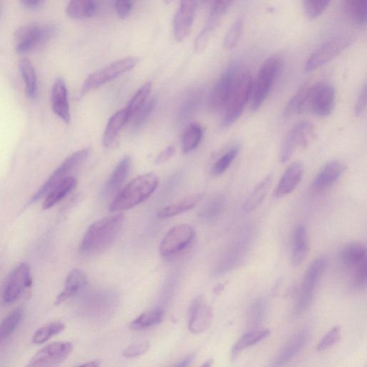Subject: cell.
I'll return each instance as SVG.
<instances>
[{
	"label": "cell",
	"mask_w": 367,
	"mask_h": 367,
	"mask_svg": "<svg viewBox=\"0 0 367 367\" xmlns=\"http://www.w3.org/2000/svg\"><path fill=\"white\" fill-rule=\"evenodd\" d=\"M131 165L132 159L129 156L119 161L106 183L103 192L106 198L112 197L119 191L128 176Z\"/></svg>",
	"instance_id": "obj_25"
},
{
	"label": "cell",
	"mask_w": 367,
	"mask_h": 367,
	"mask_svg": "<svg viewBox=\"0 0 367 367\" xmlns=\"http://www.w3.org/2000/svg\"><path fill=\"white\" fill-rule=\"evenodd\" d=\"M253 82L249 72H238L229 101L224 110L222 128H229L239 119L248 102L251 99Z\"/></svg>",
	"instance_id": "obj_3"
},
{
	"label": "cell",
	"mask_w": 367,
	"mask_h": 367,
	"mask_svg": "<svg viewBox=\"0 0 367 367\" xmlns=\"http://www.w3.org/2000/svg\"><path fill=\"white\" fill-rule=\"evenodd\" d=\"M303 172L304 167L301 162L292 164L281 178L277 189L274 191V197L282 198L292 193L301 181Z\"/></svg>",
	"instance_id": "obj_22"
},
{
	"label": "cell",
	"mask_w": 367,
	"mask_h": 367,
	"mask_svg": "<svg viewBox=\"0 0 367 367\" xmlns=\"http://www.w3.org/2000/svg\"><path fill=\"white\" fill-rule=\"evenodd\" d=\"M198 8L196 1L181 3L174 21V35L175 39L183 41L190 34Z\"/></svg>",
	"instance_id": "obj_17"
},
{
	"label": "cell",
	"mask_w": 367,
	"mask_h": 367,
	"mask_svg": "<svg viewBox=\"0 0 367 367\" xmlns=\"http://www.w3.org/2000/svg\"><path fill=\"white\" fill-rule=\"evenodd\" d=\"M156 104V99H152L147 102V104L142 108V110L134 117V127L139 128L144 125L146 121L149 117L151 113L154 109Z\"/></svg>",
	"instance_id": "obj_49"
},
{
	"label": "cell",
	"mask_w": 367,
	"mask_h": 367,
	"mask_svg": "<svg viewBox=\"0 0 367 367\" xmlns=\"http://www.w3.org/2000/svg\"><path fill=\"white\" fill-rule=\"evenodd\" d=\"M33 285L31 269L27 262L18 265L11 272L3 290V301L11 304L18 301Z\"/></svg>",
	"instance_id": "obj_10"
},
{
	"label": "cell",
	"mask_w": 367,
	"mask_h": 367,
	"mask_svg": "<svg viewBox=\"0 0 367 367\" xmlns=\"http://www.w3.org/2000/svg\"><path fill=\"white\" fill-rule=\"evenodd\" d=\"M272 181V175L270 174L257 184V186L244 203L243 211L245 213L255 211L262 203L270 189Z\"/></svg>",
	"instance_id": "obj_35"
},
{
	"label": "cell",
	"mask_w": 367,
	"mask_h": 367,
	"mask_svg": "<svg viewBox=\"0 0 367 367\" xmlns=\"http://www.w3.org/2000/svg\"><path fill=\"white\" fill-rule=\"evenodd\" d=\"M46 4L43 0H21V4L29 11H38L41 9Z\"/></svg>",
	"instance_id": "obj_54"
},
{
	"label": "cell",
	"mask_w": 367,
	"mask_h": 367,
	"mask_svg": "<svg viewBox=\"0 0 367 367\" xmlns=\"http://www.w3.org/2000/svg\"><path fill=\"white\" fill-rule=\"evenodd\" d=\"M341 339V328L334 326L329 330L320 340L317 345L319 351H324L334 346Z\"/></svg>",
	"instance_id": "obj_47"
},
{
	"label": "cell",
	"mask_w": 367,
	"mask_h": 367,
	"mask_svg": "<svg viewBox=\"0 0 367 367\" xmlns=\"http://www.w3.org/2000/svg\"><path fill=\"white\" fill-rule=\"evenodd\" d=\"M225 203V198L223 196L220 195L214 197L205 206L200 217L206 221L217 219L223 212Z\"/></svg>",
	"instance_id": "obj_43"
},
{
	"label": "cell",
	"mask_w": 367,
	"mask_h": 367,
	"mask_svg": "<svg viewBox=\"0 0 367 367\" xmlns=\"http://www.w3.org/2000/svg\"><path fill=\"white\" fill-rule=\"evenodd\" d=\"M365 245L360 242H351L346 245L341 251L340 260L344 265L356 267L366 260Z\"/></svg>",
	"instance_id": "obj_33"
},
{
	"label": "cell",
	"mask_w": 367,
	"mask_h": 367,
	"mask_svg": "<svg viewBox=\"0 0 367 367\" xmlns=\"http://www.w3.org/2000/svg\"><path fill=\"white\" fill-rule=\"evenodd\" d=\"M203 136L202 127L198 124H191L182 138V149L184 153L188 154L198 147Z\"/></svg>",
	"instance_id": "obj_41"
},
{
	"label": "cell",
	"mask_w": 367,
	"mask_h": 367,
	"mask_svg": "<svg viewBox=\"0 0 367 367\" xmlns=\"http://www.w3.org/2000/svg\"><path fill=\"white\" fill-rule=\"evenodd\" d=\"M312 84L305 85L292 98L284 110V117H292L309 112Z\"/></svg>",
	"instance_id": "obj_27"
},
{
	"label": "cell",
	"mask_w": 367,
	"mask_h": 367,
	"mask_svg": "<svg viewBox=\"0 0 367 367\" xmlns=\"http://www.w3.org/2000/svg\"><path fill=\"white\" fill-rule=\"evenodd\" d=\"M213 310L203 297L193 300L189 309V329L193 334L204 333L211 326Z\"/></svg>",
	"instance_id": "obj_18"
},
{
	"label": "cell",
	"mask_w": 367,
	"mask_h": 367,
	"mask_svg": "<svg viewBox=\"0 0 367 367\" xmlns=\"http://www.w3.org/2000/svg\"><path fill=\"white\" fill-rule=\"evenodd\" d=\"M118 16L122 19L127 18L133 9V3L131 1H119L115 4Z\"/></svg>",
	"instance_id": "obj_53"
},
{
	"label": "cell",
	"mask_w": 367,
	"mask_h": 367,
	"mask_svg": "<svg viewBox=\"0 0 367 367\" xmlns=\"http://www.w3.org/2000/svg\"><path fill=\"white\" fill-rule=\"evenodd\" d=\"M195 236L196 231L189 225L174 227L166 234L161 243V255L169 257L179 253L192 243Z\"/></svg>",
	"instance_id": "obj_15"
},
{
	"label": "cell",
	"mask_w": 367,
	"mask_h": 367,
	"mask_svg": "<svg viewBox=\"0 0 367 367\" xmlns=\"http://www.w3.org/2000/svg\"><path fill=\"white\" fill-rule=\"evenodd\" d=\"M282 60L277 55L269 57L262 64L257 77L253 82L251 107L256 111L262 106L281 70Z\"/></svg>",
	"instance_id": "obj_5"
},
{
	"label": "cell",
	"mask_w": 367,
	"mask_h": 367,
	"mask_svg": "<svg viewBox=\"0 0 367 367\" xmlns=\"http://www.w3.org/2000/svg\"><path fill=\"white\" fill-rule=\"evenodd\" d=\"M164 312L161 309L148 311L141 314L130 324L135 331L144 330L160 324L164 319Z\"/></svg>",
	"instance_id": "obj_38"
},
{
	"label": "cell",
	"mask_w": 367,
	"mask_h": 367,
	"mask_svg": "<svg viewBox=\"0 0 367 367\" xmlns=\"http://www.w3.org/2000/svg\"><path fill=\"white\" fill-rule=\"evenodd\" d=\"M18 68L25 83L27 97L29 100L35 101L38 96V82L36 68L31 61L26 58L19 61Z\"/></svg>",
	"instance_id": "obj_26"
},
{
	"label": "cell",
	"mask_w": 367,
	"mask_h": 367,
	"mask_svg": "<svg viewBox=\"0 0 367 367\" xmlns=\"http://www.w3.org/2000/svg\"><path fill=\"white\" fill-rule=\"evenodd\" d=\"M269 308L268 300L265 297L255 299L250 307L248 319L252 326H260L265 321Z\"/></svg>",
	"instance_id": "obj_40"
},
{
	"label": "cell",
	"mask_w": 367,
	"mask_h": 367,
	"mask_svg": "<svg viewBox=\"0 0 367 367\" xmlns=\"http://www.w3.org/2000/svg\"><path fill=\"white\" fill-rule=\"evenodd\" d=\"M73 349L71 342H53L38 351L25 367H57L66 360Z\"/></svg>",
	"instance_id": "obj_12"
},
{
	"label": "cell",
	"mask_w": 367,
	"mask_h": 367,
	"mask_svg": "<svg viewBox=\"0 0 367 367\" xmlns=\"http://www.w3.org/2000/svg\"><path fill=\"white\" fill-rule=\"evenodd\" d=\"M65 329V325L61 321L50 323L38 329L32 337L35 344H42L49 341L53 336L60 334Z\"/></svg>",
	"instance_id": "obj_42"
},
{
	"label": "cell",
	"mask_w": 367,
	"mask_h": 367,
	"mask_svg": "<svg viewBox=\"0 0 367 367\" xmlns=\"http://www.w3.org/2000/svg\"><path fill=\"white\" fill-rule=\"evenodd\" d=\"M233 4V1H216L213 3L208 21L196 41L195 50L196 53H201L206 50L223 17Z\"/></svg>",
	"instance_id": "obj_16"
},
{
	"label": "cell",
	"mask_w": 367,
	"mask_h": 367,
	"mask_svg": "<svg viewBox=\"0 0 367 367\" xmlns=\"http://www.w3.org/2000/svg\"><path fill=\"white\" fill-rule=\"evenodd\" d=\"M239 151L240 147L238 146H235L229 149L215 163L212 169V173L216 176H220L225 173L237 157Z\"/></svg>",
	"instance_id": "obj_45"
},
{
	"label": "cell",
	"mask_w": 367,
	"mask_h": 367,
	"mask_svg": "<svg viewBox=\"0 0 367 367\" xmlns=\"http://www.w3.org/2000/svg\"><path fill=\"white\" fill-rule=\"evenodd\" d=\"M270 334V331L268 329L253 330L243 334L233 345L232 356H237L240 352L264 340Z\"/></svg>",
	"instance_id": "obj_36"
},
{
	"label": "cell",
	"mask_w": 367,
	"mask_h": 367,
	"mask_svg": "<svg viewBox=\"0 0 367 367\" xmlns=\"http://www.w3.org/2000/svg\"><path fill=\"white\" fill-rule=\"evenodd\" d=\"M309 250L308 230L304 225H299L294 232L292 262L299 266L305 260Z\"/></svg>",
	"instance_id": "obj_29"
},
{
	"label": "cell",
	"mask_w": 367,
	"mask_h": 367,
	"mask_svg": "<svg viewBox=\"0 0 367 367\" xmlns=\"http://www.w3.org/2000/svg\"><path fill=\"white\" fill-rule=\"evenodd\" d=\"M195 359V354L191 353L170 367H190Z\"/></svg>",
	"instance_id": "obj_56"
},
{
	"label": "cell",
	"mask_w": 367,
	"mask_h": 367,
	"mask_svg": "<svg viewBox=\"0 0 367 367\" xmlns=\"http://www.w3.org/2000/svg\"><path fill=\"white\" fill-rule=\"evenodd\" d=\"M150 344L149 341H142L137 343L127 346L123 351V356L126 358H136L139 357L149 351Z\"/></svg>",
	"instance_id": "obj_50"
},
{
	"label": "cell",
	"mask_w": 367,
	"mask_h": 367,
	"mask_svg": "<svg viewBox=\"0 0 367 367\" xmlns=\"http://www.w3.org/2000/svg\"><path fill=\"white\" fill-rule=\"evenodd\" d=\"M76 179L70 176L60 182L46 196L43 209L48 210L63 201L75 187Z\"/></svg>",
	"instance_id": "obj_30"
},
{
	"label": "cell",
	"mask_w": 367,
	"mask_h": 367,
	"mask_svg": "<svg viewBox=\"0 0 367 367\" xmlns=\"http://www.w3.org/2000/svg\"><path fill=\"white\" fill-rule=\"evenodd\" d=\"M24 318V312L18 308L0 323V345L8 339L19 327Z\"/></svg>",
	"instance_id": "obj_37"
},
{
	"label": "cell",
	"mask_w": 367,
	"mask_h": 367,
	"mask_svg": "<svg viewBox=\"0 0 367 367\" xmlns=\"http://www.w3.org/2000/svg\"><path fill=\"white\" fill-rule=\"evenodd\" d=\"M200 98V95L197 93L191 95L186 102L184 103L183 108L181 109V116L186 117L193 112L199 103Z\"/></svg>",
	"instance_id": "obj_51"
},
{
	"label": "cell",
	"mask_w": 367,
	"mask_h": 367,
	"mask_svg": "<svg viewBox=\"0 0 367 367\" xmlns=\"http://www.w3.org/2000/svg\"><path fill=\"white\" fill-rule=\"evenodd\" d=\"M248 243L249 240L246 235L240 237L235 240L217 267L216 273H225L236 267L245 256L248 248Z\"/></svg>",
	"instance_id": "obj_23"
},
{
	"label": "cell",
	"mask_w": 367,
	"mask_h": 367,
	"mask_svg": "<svg viewBox=\"0 0 367 367\" xmlns=\"http://www.w3.org/2000/svg\"><path fill=\"white\" fill-rule=\"evenodd\" d=\"M330 4L327 0H307L303 2V9L306 16L314 19L322 14Z\"/></svg>",
	"instance_id": "obj_46"
},
{
	"label": "cell",
	"mask_w": 367,
	"mask_h": 367,
	"mask_svg": "<svg viewBox=\"0 0 367 367\" xmlns=\"http://www.w3.org/2000/svg\"><path fill=\"white\" fill-rule=\"evenodd\" d=\"M309 333L307 330L295 334L267 367H285L307 345Z\"/></svg>",
	"instance_id": "obj_19"
},
{
	"label": "cell",
	"mask_w": 367,
	"mask_h": 367,
	"mask_svg": "<svg viewBox=\"0 0 367 367\" xmlns=\"http://www.w3.org/2000/svg\"><path fill=\"white\" fill-rule=\"evenodd\" d=\"M129 121L126 110L117 112L110 119L103 137L105 147L108 148L114 143L124 126Z\"/></svg>",
	"instance_id": "obj_34"
},
{
	"label": "cell",
	"mask_w": 367,
	"mask_h": 367,
	"mask_svg": "<svg viewBox=\"0 0 367 367\" xmlns=\"http://www.w3.org/2000/svg\"><path fill=\"white\" fill-rule=\"evenodd\" d=\"M244 26L243 18H239L231 25L226 33L224 39V47L228 50H232L238 43L241 37Z\"/></svg>",
	"instance_id": "obj_44"
},
{
	"label": "cell",
	"mask_w": 367,
	"mask_h": 367,
	"mask_svg": "<svg viewBox=\"0 0 367 367\" xmlns=\"http://www.w3.org/2000/svg\"><path fill=\"white\" fill-rule=\"evenodd\" d=\"M124 220L123 215L119 213L92 224L83 238L80 252L85 255H94L107 249L122 229Z\"/></svg>",
	"instance_id": "obj_1"
},
{
	"label": "cell",
	"mask_w": 367,
	"mask_h": 367,
	"mask_svg": "<svg viewBox=\"0 0 367 367\" xmlns=\"http://www.w3.org/2000/svg\"><path fill=\"white\" fill-rule=\"evenodd\" d=\"M326 257L321 256L315 259L307 268L294 308L296 316L304 314L310 306L317 287L326 268Z\"/></svg>",
	"instance_id": "obj_8"
},
{
	"label": "cell",
	"mask_w": 367,
	"mask_h": 367,
	"mask_svg": "<svg viewBox=\"0 0 367 367\" xmlns=\"http://www.w3.org/2000/svg\"><path fill=\"white\" fill-rule=\"evenodd\" d=\"M315 132L314 125L309 122H302L296 124L282 144L280 161H288L298 149L306 148L314 139Z\"/></svg>",
	"instance_id": "obj_9"
},
{
	"label": "cell",
	"mask_w": 367,
	"mask_h": 367,
	"mask_svg": "<svg viewBox=\"0 0 367 367\" xmlns=\"http://www.w3.org/2000/svg\"><path fill=\"white\" fill-rule=\"evenodd\" d=\"M85 272L79 269L72 270L66 278L64 289L57 297L55 305H60L81 292L87 285Z\"/></svg>",
	"instance_id": "obj_24"
},
{
	"label": "cell",
	"mask_w": 367,
	"mask_h": 367,
	"mask_svg": "<svg viewBox=\"0 0 367 367\" xmlns=\"http://www.w3.org/2000/svg\"><path fill=\"white\" fill-rule=\"evenodd\" d=\"M352 41L349 35H339L325 41L309 56L305 70L311 72L326 64L347 48Z\"/></svg>",
	"instance_id": "obj_11"
},
{
	"label": "cell",
	"mask_w": 367,
	"mask_h": 367,
	"mask_svg": "<svg viewBox=\"0 0 367 367\" xmlns=\"http://www.w3.org/2000/svg\"><path fill=\"white\" fill-rule=\"evenodd\" d=\"M346 169V164L341 161H329L317 174L312 183V191L317 193L326 191L340 178Z\"/></svg>",
	"instance_id": "obj_21"
},
{
	"label": "cell",
	"mask_w": 367,
	"mask_h": 367,
	"mask_svg": "<svg viewBox=\"0 0 367 367\" xmlns=\"http://www.w3.org/2000/svg\"><path fill=\"white\" fill-rule=\"evenodd\" d=\"M213 364V359L211 358L203 363L200 367H212Z\"/></svg>",
	"instance_id": "obj_58"
},
{
	"label": "cell",
	"mask_w": 367,
	"mask_h": 367,
	"mask_svg": "<svg viewBox=\"0 0 367 367\" xmlns=\"http://www.w3.org/2000/svg\"><path fill=\"white\" fill-rule=\"evenodd\" d=\"M335 100L333 85L324 82L312 83L309 112L321 117H328L333 111Z\"/></svg>",
	"instance_id": "obj_14"
},
{
	"label": "cell",
	"mask_w": 367,
	"mask_h": 367,
	"mask_svg": "<svg viewBox=\"0 0 367 367\" xmlns=\"http://www.w3.org/2000/svg\"><path fill=\"white\" fill-rule=\"evenodd\" d=\"M175 154V148L169 146L162 151L156 157V163L161 164L168 161Z\"/></svg>",
	"instance_id": "obj_55"
},
{
	"label": "cell",
	"mask_w": 367,
	"mask_h": 367,
	"mask_svg": "<svg viewBox=\"0 0 367 367\" xmlns=\"http://www.w3.org/2000/svg\"><path fill=\"white\" fill-rule=\"evenodd\" d=\"M58 28L51 24L31 23L16 31V50L19 54L32 52L46 44L57 33Z\"/></svg>",
	"instance_id": "obj_4"
},
{
	"label": "cell",
	"mask_w": 367,
	"mask_h": 367,
	"mask_svg": "<svg viewBox=\"0 0 367 367\" xmlns=\"http://www.w3.org/2000/svg\"><path fill=\"white\" fill-rule=\"evenodd\" d=\"M158 178L153 174H146L133 179L112 203V213L127 211L148 199L158 187Z\"/></svg>",
	"instance_id": "obj_2"
},
{
	"label": "cell",
	"mask_w": 367,
	"mask_h": 367,
	"mask_svg": "<svg viewBox=\"0 0 367 367\" xmlns=\"http://www.w3.org/2000/svg\"><path fill=\"white\" fill-rule=\"evenodd\" d=\"M51 106L55 115L65 124L70 122V110L68 100V92L65 80L58 77L51 90Z\"/></svg>",
	"instance_id": "obj_20"
},
{
	"label": "cell",
	"mask_w": 367,
	"mask_h": 367,
	"mask_svg": "<svg viewBox=\"0 0 367 367\" xmlns=\"http://www.w3.org/2000/svg\"><path fill=\"white\" fill-rule=\"evenodd\" d=\"M96 2L90 0H77L71 1L67 6L65 13L73 19L83 20L93 17L97 11Z\"/></svg>",
	"instance_id": "obj_32"
},
{
	"label": "cell",
	"mask_w": 367,
	"mask_h": 367,
	"mask_svg": "<svg viewBox=\"0 0 367 367\" xmlns=\"http://www.w3.org/2000/svg\"><path fill=\"white\" fill-rule=\"evenodd\" d=\"M342 10L346 18L352 24L362 27L367 21V2L362 0H346Z\"/></svg>",
	"instance_id": "obj_28"
},
{
	"label": "cell",
	"mask_w": 367,
	"mask_h": 367,
	"mask_svg": "<svg viewBox=\"0 0 367 367\" xmlns=\"http://www.w3.org/2000/svg\"><path fill=\"white\" fill-rule=\"evenodd\" d=\"M151 91V83H147L141 87L125 109L129 120L134 119L136 115L147 104Z\"/></svg>",
	"instance_id": "obj_39"
},
{
	"label": "cell",
	"mask_w": 367,
	"mask_h": 367,
	"mask_svg": "<svg viewBox=\"0 0 367 367\" xmlns=\"http://www.w3.org/2000/svg\"><path fill=\"white\" fill-rule=\"evenodd\" d=\"M90 154V149L87 148L77 151L68 156L34 194L31 203H36L47 196L60 182L73 176L72 174L86 161Z\"/></svg>",
	"instance_id": "obj_6"
},
{
	"label": "cell",
	"mask_w": 367,
	"mask_h": 367,
	"mask_svg": "<svg viewBox=\"0 0 367 367\" xmlns=\"http://www.w3.org/2000/svg\"><path fill=\"white\" fill-rule=\"evenodd\" d=\"M203 199L201 194H195L163 208L158 213V217L161 219H167L181 213L188 212L197 206Z\"/></svg>",
	"instance_id": "obj_31"
},
{
	"label": "cell",
	"mask_w": 367,
	"mask_h": 367,
	"mask_svg": "<svg viewBox=\"0 0 367 367\" xmlns=\"http://www.w3.org/2000/svg\"><path fill=\"white\" fill-rule=\"evenodd\" d=\"M100 362L98 361H92L85 363L78 367H99Z\"/></svg>",
	"instance_id": "obj_57"
},
{
	"label": "cell",
	"mask_w": 367,
	"mask_h": 367,
	"mask_svg": "<svg viewBox=\"0 0 367 367\" xmlns=\"http://www.w3.org/2000/svg\"><path fill=\"white\" fill-rule=\"evenodd\" d=\"M238 73L237 67L231 65L221 75L209 96L208 106L212 112H218L225 109Z\"/></svg>",
	"instance_id": "obj_13"
},
{
	"label": "cell",
	"mask_w": 367,
	"mask_h": 367,
	"mask_svg": "<svg viewBox=\"0 0 367 367\" xmlns=\"http://www.w3.org/2000/svg\"><path fill=\"white\" fill-rule=\"evenodd\" d=\"M139 62V60L137 58L127 57L89 75L81 87L78 96V99L83 98L88 92L97 89L131 70L138 65Z\"/></svg>",
	"instance_id": "obj_7"
},
{
	"label": "cell",
	"mask_w": 367,
	"mask_h": 367,
	"mask_svg": "<svg viewBox=\"0 0 367 367\" xmlns=\"http://www.w3.org/2000/svg\"><path fill=\"white\" fill-rule=\"evenodd\" d=\"M367 270L366 261L364 260L356 266L352 275V287L356 289H363L366 286Z\"/></svg>",
	"instance_id": "obj_48"
},
{
	"label": "cell",
	"mask_w": 367,
	"mask_h": 367,
	"mask_svg": "<svg viewBox=\"0 0 367 367\" xmlns=\"http://www.w3.org/2000/svg\"><path fill=\"white\" fill-rule=\"evenodd\" d=\"M366 84L364 83L361 88L359 95L356 101L354 109L356 116L361 115L366 110Z\"/></svg>",
	"instance_id": "obj_52"
}]
</instances>
